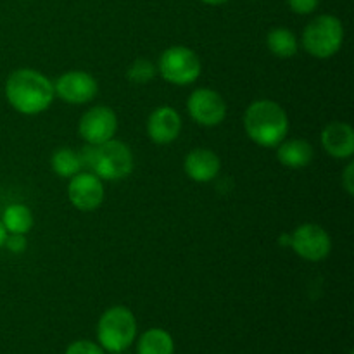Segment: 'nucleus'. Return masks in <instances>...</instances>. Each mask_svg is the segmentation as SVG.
I'll return each mask as SVG.
<instances>
[{
    "label": "nucleus",
    "mask_w": 354,
    "mask_h": 354,
    "mask_svg": "<svg viewBox=\"0 0 354 354\" xmlns=\"http://www.w3.org/2000/svg\"><path fill=\"white\" fill-rule=\"evenodd\" d=\"M3 93L14 111L24 116L45 113L54 102V85L44 73L31 68L14 69L6 80Z\"/></svg>",
    "instance_id": "obj_1"
},
{
    "label": "nucleus",
    "mask_w": 354,
    "mask_h": 354,
    "mask_svg": "<svg viewBox=\"0 0 354 354\" xmlns=\"http://www.w3.org/2000/svg\"><path fill=\"white\" fill-rule=\"evenodd\" d=\"M244 131L256 145L275 149L289 135V114L279 102L272 99H259L245 107L242 118Z\"/></svg>",
    "instance_id": "obj_2"
},
{
    "label": "nucleus",
    "mask_w": 354,
    "mask_h": 354,
    "mask_svg": "<svg viewBox=\"0 0 354 354\" xmlns=\"http://www.w3.org/2000/svg\"><path fill=\"white\" fill-rule=\"evenodd\" d=\"M83 168L99 176L102 182H120L133 171V152L124 142L111 138L99 145L85 144L80 149Z\"/></svg>",
    "instance_id": "obj_3"
},
{
    "label": "nucleus",
    "mask_w": 354,
    "mask_h": 354,
    "mask_svg": "<svg viewBox=\"0 0 354 354\" xmlns=\"http://www.w3.org/2000/svg\"><path fill=\"white\" fill-rule=\"evenodd\" d=\"M137 318L127 306H113L100 315L97 322V342L104 351L123 354L137 341Z\"/></svg>",
    "instance_id": "obj_4"
},
{
    "label": "nucleus",
    "mask_w": 354,
    "mask_h": 354,
    "mask_svg": "<svg viewBox=\"0 0 354 354\" xmlns=\"http://www.w3.org/2000/svg\"><path fill=\"white\" fill-rule=\"evenodd\" d=\"M344 24L334 14H320L304 26L301 45L315 59H330L344 44Z\"/></svg>",
    "instance_id": "obj_5"
},
{
    "label": "nucleus",
    "mask_w": 354,
    "mask_h": 354,
    "mask_svg": "<svg viewBox=\"0 0 354 354\" xmlns=\"http://www.w3.org/2000/svg\"><path fill=\"white\" fill-rule=\"evenodd\" d=\"M156 68L166 83L187 86L199 80L203 73V62L194 48L185 45H173L161 52Z\"/></svg>",
    "instance_id": "obj_6"
},
{
    "label": "nucleus",
    "mask_w": 354,
    "mask_h": 354,
    "mask_svg": "<svg viewBox=\"0 0 354 354\" xmlns=\"http://www.w3.org/2000/svg\"><path fill=\"white\" fill-rule=\"evenodd\" d=\"M290 249L301 259L320 263L332 252V239L322 225L303 223L290 232Z\"/></svg>",
    "instance_id": "obj_7"
},
{
    "label": "nucleus",
    "mask_w": 354,
    "mask_h": 354,
    "mask_svg": "<svg viewBox=\"0 0 354 354\" xmlns=\"http://www.w3.org/2000/svg\"><path fill=\"white\" fill-rule=\"evenodd\" d=\"M187 111L194 123L204 128L218 127L227 118V102L218 90L209 86L196 88L187 99Z\"/></svg>",
    "instance_id": "obj_8"
},
{
    "label": "nucleus",
    "mask_w": 354,
    "mask_h": 354,
    "mask_svg": "<svg viewBox=\"0 0 354 354\" xmlns=\"http://www.w3.org/2000/svg\"><path fill=\"white\" fill-rule=\"evenodd\" d=\"M78 133L85 144L99 145L118 133V114L109 106H93L78 121Z\"/></svg>",
    "instance_id": "obj_9"
},
{
    "label": "nucleus",
    "mask_w": 354,
    "mask_h": 354,
    "mask_svg": "<svg viewBox=\"0 0 354 354\" xmlns=\"http://www.w3.org/2000/svg\"><path fill=\"white\" fill-rule=\"evenodd\" d=\"M52 85H54V95L73 106L92 102L99 93V83L95 76L86 71H78V69L66 71L64 75L57 76Z\"/></svg>",
    "instance_id": "obj_10"
},
{
    "label": "nucleus",
    "mask_w": 354,
    "mask_h": 354,
    "mask_svg": "<svg viewBox=\"0 0 354 354\" xmlns=\"http://www.w3.org/2000/svg\"><path fill=\"white\" fill-rule=\"evenodd\" d=\"M68 199L75 209L92 213L99 209L106 199L104 182L92 171H80L69 178Z\"/></svg>",
    "instance_id": "obj_11"
},
{
    "label": "nucleus",
    "mask_w": 354,
    "mask_h": 354,
    "mask_svg": "<svg viewBox=\"0 0 354 354\" xmlns=\"http://www.w3.org/2000/svg\"><path fill=\"white\" fill-rule=\"evenodd\" d=\"M145 128H147L149 138L154 144H173L182 133V116L171 106H159L149 114Z\"/></svg>",
    "instance_id": "obj_12"
},
{
    "label": "nucleus",
    "mask_w": 354,
    "mask_h": 354,
    "mask_svg": "<svg viewBox=\"0 0 354 354\" xmlns=\"http://www.w3.org/2000/svg\"><path fill=\"white\" fill-rule=\"evenodd\" d=\"M183 171L192 182L209 183L220 175L221 159L207 147H196L187 152L183 159Z\"/></svg>",
    "instance_id": "obj_13"
},
{
    "label": "nucleus",
    "mask_w": 354,
    "mask_h": 354,
    "mask_svg": "<svg viewBox=\"0 0 354 354\" xmlns=\"http://www.w3.org/2000/svg\"><path fill=\"white\" fill-rule=\"evenodd\" d=\"M320 144L334 159H351L354 156V130L346 121H332L322 130Z\"/></svg>",
    "instance_id": "obj_14"
},
{
    "label": "nucleus",
    "mask_w": 354,
    "mask_h": 354,
    "mask_svg": "<svg viewBox=\"0 0 354 354\" xmlns=\"http://www.w3.org/2000/svg\"><path fill=\"white\" fill-rule=\"evenodd\" d=\"M275 149L280 165L290 169L306 168L315 158L313 145L304 138H286Z\"/></svg>",
    "instance_id": "obj_15"
},
{
    "label": "nucleus",
    "mask_w": 354,
    "mask_h": 354,
    "mask_svg": "<svg viewBox=\"0 0 354 354\" xmlns=\"http://www.w3.org/2000/svg\"><path fill=\"white\" fill-rule=\"evenodd\" d=\"M266 48L279 59H290L299 50V38L289 28H273L266 35Z\"/></svg>",
    "instance_id": "obj_16"
},
{
    "label": "nucleus",
    "mask_w": 354,
    "mask_h": 354,
    "mask_svg": "<svg viewBox=\"0 0 354 354\" xmlns=\"http://www.w3.org/2000/svg\"><path fill=\"white\" fill-rule=\"evenodd\" d=\"M137 354H175L173 335L165 328H149L138 337Z\"/></svg>",
    "instance_id": "obj_17"
},
{
    "label": "nucleus",
    "mask_w": 354,
    "mask_h": 354,
    "mask_svg": "<svg viewBox=\"0 0 354 354\" xmlns=\"http://www.w3.org/2000/svg\"><path fill=\"white\" fill-rule=\"evenodd\" d=\"M0 221L6 227L7 234H21L26 235L28 232L33 228L35 218L33 213H31L30 207L26 204H9V206L3 209L2 216H0Z\"/></svg>",
    "instance_id": "obj_18"
},
{
    "label": "nucleus",
    "mask_w": 354,
    "mask_h": 354,
    "mask_svg": "<svg viewBox=\"0 0 354 354\" xmlns=\"http://www.w3.org/2000/svg\"><path fill=\"white\" fill-rule=\"evenodd\" d=\"M50 168L59 178H71L83 171V162L80 158V151L73 147H59L55 149L54 154L50 156Z\"/></svg>",
    "instance_id": "obj_19"
},
{
    "label": "nucleus",
    "mask_w": 354,
    "mask_h": 354,
    "mask_svg": "<svg viewBox=\"0 0 354 354\" xmlns=\"http://www.w3.org/2000/svg\"><path fill=\"white\" fill-rule=\"evenodd\" d=\"M156 75H158V68H156L154 62L144 57L135 59L127 69V78L137 85H145V83L152 82Z\"/></svg>",
    "instance_id": "obj_20"
},
{
    "label": "nucleus",
    "mask_w": 354,
    "mask_h": 354,
    "mask_svg": "<svg viewBox=\"0 0 354 354\" xmlns=\"http://www.w3.org/2000/svg\"><path fill=\"white\" fill-rule=\"evenodd\" d=\"M64 354H107L104 351L102 346L99 342L88 341V339H78L73 341L71 344L66 348Z\"/></svg>",
    "instance_id": "obj_21"
},
{
    "label": "nucleus",
    "mask_w": 354,
    "mask_h": 354,
    "mask_svg": "<svg viewBox=\"0 0 354 354\" xmlns=\"http://www.w3.org/2000/svg\"><path fill=\"white\" fill-rule=\"evenodd\" d=\"M290 10L294 14H299V16H308V14H313L315 10L320 6V0H287Z\"/></svg>",
    "instance_id": "obj_22"
},
{
    "label": "nucleus",
    "mask_w": 354,
    "mask_h": 354,
    "mask_svg": "<svg viewBox=\"0 0 354 354\" xmlns=\"http://www.w3.org/2000/svg\"><path fill=\"white\" fill-rule=\"evenodd\" d=\"M26 235H21V234H7L6 242H3V248L7 251L14 252V254H21V252L26 251Z\"/></svg>",
    "instance_id": "obj_23"
},
{
    "label": "nucleus",
    "mask_w": 354,
    "mask_h": 354,
    "mask_svg": "<svg viewBox=\"0 0 354 354\" xmlns=\"http://www.w3.org/2000/svg\"><path fill=\"white\" fill-rule=\"evenodd\" d=\"M341 187L348 196H354V162L349 161L341 175Z\"/></svg>",
    "instance_id": "obj_24"
},
{
    "label": "nucleus",
    "mask_w": 354,
    "mask_h": 354,
    "mask_svg": "<svg viewBox=\"0 0 354 354\" xmlns=\"http://www.w3.org/2000/svg\"><path fill=\"white\" fill-rule=\"evenodd\" d=\"M279 244L282 245V248H290V234H286V232H283L279 237Z\"/></svg>",
    "instance_id": "obj_25"
},
{
    "label": "nucleus",
    "mask_w": 354,
    "mask_h": 354,
    "mask_svg": "<svg viewBox=\"0 0 354 354\" xmlns=\"http://www.w3.org/2000/svg\"><path fill=\"white\" fill-rule=\"evenodd\" d=\"M203 3H206V6H223V3L230 2V0H201Z\"/></svg>",
    "instance_id": "obj_26"
},
{
    "label": "nucleus",
    "mask_w": 354,
    "mask_h": 354,
    "mask_svg": "<svg viewBox=\"0 0 354 354\" xmlns=\"http://www.w3.org/2000/svg\"><path fill=\"white\" fill-rule=\"evenodd\" d=\"M6 237H7V230L6 227L2 225V221H0V249L3 248V242H6Z\"/></svg>",
    "instance_id": "obj_27"
},
{
    "label": "nucleus",
    "mask_w": 354,
    "mask_h": 354,
    "mask_svg": "<svg viewBox=\"0 0 354 354\" xmlns=\"http://www.w3.org/2000/svg\"><path fill=\"white\" fill-rule=\"evenodd\" d=\"M251 2H258V0H251Z\"/></svg>",
    "instance_id": "obj_28"
},
{
    "label": "nucleus",
    "mask_w": 354,
    "mask_h": 354,
    "mask_svg": "<svg viewBox=\"0 0 354 354\" xmlns=\"http://www.w3.org/2000/svg\"><path fill=\"white\" fill-rule=\"evenodd\" d=\"M348 354H354V353H353V351H349V353H348Z\"/></svg>",
    "instance_id": "obj_29"
}]
</instances>
